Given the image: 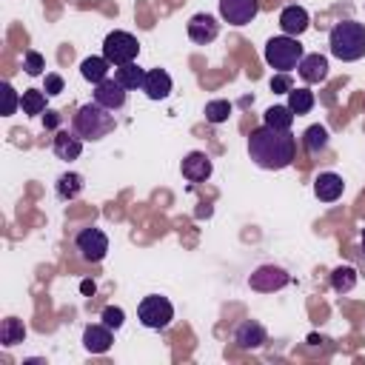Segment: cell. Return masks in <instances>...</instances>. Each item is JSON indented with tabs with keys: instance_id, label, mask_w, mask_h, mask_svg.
<instances>
[{
	"instance_id": "cell-1",
	"label": "cell",
	"mask_w": 365,
	"mask_h": 365,
	"mask_svg": "<svg viewBox=\"0 0 365 365\" xmlns=\"http://www.w3.org/2000/svg\"><path fill=\"white\" fill-rule=\"evenodd\" d=\"M248 154L259 168H268V171L288 168L297 157V137L291 131L259 125L248 134Z\"/></svg>"
},
{
	"instance_id": "cell-2",
	"label": "cell",
	"mask_w": 365,
	"mask_h": 365,
	"mask_svg": "<svg viewBox=\"0 0 365 365\" xmlns=\"http://www.w3.org/2000/svg\"><path fill=\"white\" fill-rule=\"evenodd\" d=\"M328 46H331V54L336 60H345V63L365 57V26L356 20L336 23L328 34Z\"/></svg>"
},
{
	"instance_id": "cell-3",
	"label": "cell",
	"mask_w": 365,
	"mask_h": 365,
	"mask_svg": "<svg viewBox=\"0 0 365 365\" xmlns=\"http://www.w3.org/2000/svg\"><path fill=\"white\" fill-rule=\"evenodd\" d=\"M114 114L108 108H103L100 103H86L77 108L74 114V131L83 137V140H103L106 134L114 131Z\"/></svg>"
},
{
	"instance_id": "cell-4",
	"label": "cell",
	"mask_w": 365,
	"mask_h": 365,
	"mask_svg": "<svg viewBox=\"0 0 365 365\" xmlns=\"http://www.w3.org/2000/svg\"><path fill=\"white\" fill-rule=\"evenodd\" d=\"M305 57L302 46L297 37H288V34H279V37H271L265 43V63L277 71H291L299 66V60Z\"/></svg>"
},
{
	"instance_id": "cell-5",
	"label": "cell",
	"mask_w": 365,
	"mask_h": 365,
	"mask_svg": "<svg viewBox=\"0 0 365 365\" xmlns=\"http://www.w3.org/2000/svg\"><path fill=\"white\" fill-rule=\"evenodd\" d=\"M137 54H140V43H137L134 34H128V31H111V34H106V40H103V57L111 66L134 63Z\"/></svg>"
},
{
	"instance_id": "cell-6",
	"label": "cell",
	"mask_w": 365,
	"mask_h": 365,
	"mask_svg": "<svg viewBox=\"0 0 365 365\" xmlns=\"http://www.w3.org/2000/svg\"><path fill=\"white\" fill-rule=\"evenodd\" d=\"M137 317H140V322H143L145 328L163 331V328H168V322L174 319V305H171L165 297H160V294H148V297H143V302L137 305Z\"/></svg>"
},
{
	"instance_id": "cell-7",
	"label": "cell",
	"mask_w": 365,
	"mask_h": 365,
	"mask_svg": "<svg viewBox=\"0 0 365 365\" xmlns=\"http://www.w3.org/2000/svg\"><path fill=\"white\" fill-rule=\"evenodd\" d=\"M74 245L80 251V257L86 262H100L108 251V237L100 231V228H83L77 237H74Z\"/></svg>"
},
{
	"instance_id": "cell-8",
	"label": "cell",
	"mask_w": 365,
	"mask_h": 365,
	"mask_svg": "<svg viewBox=\"0 0 365 365\" xmlns=\"http://www.w3.org/2000/svg\"><path fill=\"white\" fill-rule=\"evenodd\" d=\"M288 282H291V277H288V271L279 268V265H259V268L248 277V285H251L254 291H262V294H274V291L285 288Z\"/></svg>"
},
{
	"instance_id": "cell-9",
	"label": "cell",
	"mask_w": 365,
	"mask_h": 365,
	"mask_svg": "<svg viewBox=\"0 0 365 365\" xmlns=\"http://www.w3.org/2000/svg\"><path fill=\"white\" fill-rule=\"evenodd\" d=\"M259 0H220V17L231 26H245L257 17Z\"/></svg>"
},
{
	"instance_id": "cell-10",
	"label": "cell",
	"mask_w": 365,
	"mask_h": 365,
	"mask_svg": "<svg viewBox=\"0 0 365 365\" xmlns=\"http://www.w3.org/2000/svg\"><path fill=\"white\" fill-rule=\"evenodd\" d=\"M94 103H100L108 111H120L125 106V88L114 77H106L103 83L94 86Z\"/></svg>"
},
{
	"instance_id": "cell-11",
	"label": "cell",
	"mask_w": 365,
	"mask_h": 365,
	"mask_svg": "<svg viewBox=\"0 0 365 365\" xmlns=\"http://www.w3.org/2000/svg\"><path fill=\"white\" fill-rule=\"evenodd\" d=\"M265 339H268V334H265V328H262L257 319H245V322H240L237 331H234V342H237V348H242V351H257V348L265 345Z\"/></svg>"
},
{
	"instance_id": "cell-12",
	"label": "cell",
	"mask_w": 365,
	"mask_h": 365,
	"mask_svg": "<svg viewBox=\"0 0 365 365\" xmlns=\"http://www.w3.org/2000/svg\"><path fill=\"white\" fill-rule=\"evenodd\" d=\"M182 177L188 180V182H205L208 177H211V160H208V154H202V151H191V154H185L182 157Z\"/></svg>"
},
{
	"instance_id": "cell-13",
	"label": "cell",
	"mask_w": 365,
	"mask_h": 365,
	"mask_svg": "<svg viewBox=\"0 0 365 365\" xmlns=\"http://www.w3.org/2000/svg\"><path fill=\"white\" fill-rule=\"evenodd\" d=\"M220 34V23L211 17V14H194L188 20V37L200 46H208L211 40H217Z\"/></svg>"
},
{
	"instance_id": "cell-14",
	"label": "cell",
	"mask_w": 365,
	"mask_h": 365,
	"mask_svg": "<svg viewBox=\"0 0 365 365\" xmlns=\"http://www.w3.org/2000/svg\"><path fill=\"white\" fill-rule=\"evenodd\" d=\"M308 26H311V17H308V11H305L302 6H285V9H282V14H279V29H282V34L299 37Z\"/></svg>"
},
{
	"instance_id": "cell-15",
	"label": "cell",
	"mask_w": 365,
	"mask_h": 365,
	"mask_svg": "<svg viewBox=\"0 0 365 365\" xmlns=\"http://www.w3.org/2000/svg\"><path fill=\"white\" fill-rule=\"evenodd\" d=\"M342 191H345V182H342V177L334 174V171H322V174L314 180V194H317V200H322V202L339 200Z\"/></svg>"
},
{
	"instance_id": "cell-16",
	"label": "cell",
	"mask_w": 365,
	"mask_h": 365,
	"mask_svg": "<svg viewBox=\"0 0 365 365\" xmlns=\"http://www.w3.org/2000/svg\"><path fill=\"white\" fill-rule=\"evenodd\" d=\"M143 91H145L148 100H165V97L171 94V74L163 71V68H151V71H145Z\"/></svg>"
},
{
	"instance_id": "cell-17",
	"label": "cell",
	"mask_w": 365,
	"mask_h": 365,
	"mask_svg": "<svg viewBox=\"0 0 365 365\" xmlns=\"http://www.w3.org/2000/svg\"><path fill=\"white\" fill-rule=\"evenodd\" d=\"M111 342H114V336H111V328L106 322L103 325H88L83 331V348L88 354H106L111 348Z\"/></svg>"
},
{
	"instance_id": "cell-18",
	"label": "cell",
	"mask_w": 365,
	"mask_h": 365,
	"mask_svg": "<svg viewBox=\"0 0 365 365\" xmlns=\"http://www.w3.org/2000/svg\"><path fill=\"white\" fill-rule=\"evenodd\" d=\"M297 71H299V77H302L305 83H322V80L328 77V60H325L322 54H305V57L299 60Z\"/></svg>"
},
{
	"instance_id": "cell-19",
	"label": "cell",
	"mask_w": 365,
	"mask_h": 365,
	"mask_svg": "<svg viewBox=\"0 0 365 365\" xmlns=\"http://www.w3.org/2000/svg\"><path fill=\"white\" fill-rule=\"evenodd\" d=\"M83 151V137L77 131H57L54 134V154L60 160H77Z\"/></svg>"
},
{
	"instance_id": "cell-20",
	"label": "cell",
	"mask_w": 365,
	"mask_h": 365,
	"mask_svg": "<svg viewBox=\"0 0 365 365\" xmlns=\"http://www.w3.org/2000/svg\"><path fill=\"white\" fill-rule=\"evenodd\" d=\"M114 80L125 88V91H134V88H143V80H145V71L137 66V63H125V66H117L114 71Z\"/></svg>"
},
{
	"instance_id": "cell-21",
	"label": "cell",
	"mask_w": 365,
	"mask_h": 365,
	"mask_svg": "<svg viewBox=\"0 0 365 365\" xmlns=\"http://www.w3.org/2000/svg\"><path fill=\"white\" fill-rule=\"evenodd\" d=\"M108 66H111V63H108L103 54H100V57H86V60L80 63V74H83L88 83L97 86V83H103V80L108 77Z\"/></svg>"
},
{
	"instance_id": "cell-22",
	"label": "cell",
	"mask_w": 365,
	"mask_h": 365,
	"mask_svg": "<svg viewBox=\"0 0 365 365\" xmlns=\"http://www.w3.org/2000/svg\"><path fill=\"white\" fill-rule=\"evenodd\" d=\"M23 339H26V325H23V319L6 317V319L0 322V342H3L6 348H11V345H20Z\"/></svg>"
},
{
	"instance_id": "cell-23",
	"label": "cell",
	"mask_w": 365,
	"mask_h": 365,
	"mask_svg": "<svg viewBox=\"0 0 365 365\" xmlns=\"http://www.w3.org/2000/svg\"><path fill=\"white\" fill-rule=\"evenodd\" d=\"M356 268L354 265H336L334 271H331V288L336 291V294H348V291H354V285H356Z\"/></svg>"
},
{
	"instance_id": "cell-24",
	"label": "cell",
	"mask_w": 365,
	"mask_h": 365,
	"mask_svg": "<svg viewBox=\"0 0 365 365\" xmlns=\"http://www.w3.org/2000/svg\"><path fill=\"white\" fill-rule=\"evenodd\" d=\"M83 177L80 174H74V171H66V174H60V180H57V185H54V191H57V197L60 200H74L80 191H83Z\"/></svg>"
},
{
	"instance_id": "cell-25",
	"label": "cell",
	"mask_w": 365,
	"mask_h": 365,
	"mask_svg": "<svg viewBox=\"0 0 365 365\" xmlns=\"http://www.w3.org/2000/svg\"><path fill=\"white\" fill-rule=\"evenodd\" d=\"M265 125L271 128H279V131H291V123H294V111L288 106H271L265 108Z\"/></svg>"
},
{
	"instance_id": "cell-26",
	"label": "cell",
	"mask_w": 365,
	"mask_h": 365,
	"mask_svg": "<svg viewBox=\"0 0 365 365\" xmlns=\"http://www.w3.org/2000/svg\"><path fill=\"white\" fill-rule=\"evenodd\" d=\"M302 143H305V151H308V154L325 151V148H328V128H325V125H311V128H305Z\"/></svg>"
},
{
	"instance_id": "cell-27",
	"label": "cell",
	"mask_w": 365,
	"mask_h": 365,
	"mask_svg": "<svg viewBox=\"0 0 365 365\" xmlns=\"http://www.w3.org/2000/svg\"><path fill=\"white\" fill-rule=\"evenodd\" d=\"M288 108L294 114H308L314 108V91H308V88H291L288 91Z\"/></svg>"
},
{
	"instance_id": "cell-28",
	"label": "cell",
	"mask_w": 365,
	"mask_h": 365,
	"mask_svg": "<svg viewBox=\"0 0 365 365\" xmlns=\"http://www.w3.org/2000/svg\"><path fill=\"white\" fill-rule=\"evenodd\" d=\"M20 108H23V114H43L46 111V94L37 88H26L20 97Z\"/></svg>"
},
{
	"instance_id": "cell-29",
	"label": "cell",
	"mask_w": 365,
	"mask_h": 365,
	"mask_svg": "<svg viewBox=\"0 0 365 365\" xmlns=\"http://www.w3.org/2000/svg\"><path fill=\"white\" fill-rule=\"evenodd\" d=\"M228 117H231V103H228V100H211V103L205 106V120H208V123L220 125V123H225Z\"/></svg>"
},
{
	"instance_id": "cell-30",
	"label": "cell",
	"mask_w": 365,
	"mask_h": 365,
	"mask_svg": "<svg viewBox=\"0 0 365 365\" xmlns=\"http://www.w3.org/2000/svg\"><path fill=\"white\" fill-rule=\"evenodd\" d=\"M100 319H103L111 331H117V328H123L125 314H123V308H117V305H106V308H103V314H100Z\"/></svg>"
},
{
	"instance_id": "cell-31",
	"label": "cell",
	"mask_w": 365,
	"mask_h": 365,
	"mask_svg": "<svg viewBox=\"0 0 365 365\" xmlns=\"http://www.w3.org/2000/svg\"><path fill=\"white\" fill-rule=\"evenodd\" d=\"M23 68H26V74H31V77L43 74V68H46V60H43V54H40V51H26Z\"/></svg>"
},
{
	"instance_id": "cell-32",
	"label": "cell",
	"mask_w": 365,
	"mask_h": 365,
	"mask_svg": "<svg viewBox=\"0 0 365 365\" xmlns=\"http://www.w3.org/2000/svg\"><path fill=\"white\" fill-rule=\"evenodd\" d=\"M3 100H6L3 114H6V117H9V114H14V108L20 106V97H17V91L11 88V83H3Z\"/></svg>"
},
{
	"instance_id": "cell-33",
	"label": "cell",
	"mask_w": 365,
	"mask_h": 365,
	"mask_svg": "<svg viewBox=\"0 0 365 365\" xmlns=\"http://www.w3.org/2000/svg\"><path fill=\"white\" fill-rule=\"evenodd\" d=\"M291 88H294V83H291L288 71H279L277 77H271V91H274V94H288Z\"/></svg>"
},
{
	"instance_id": "cell-34",
	"label": "cell",
	"mask_w": 365,
	"mask_h": 365,
	"mask_svg": "<svg viewBox=\"0 0 365 365\" xmlns=\"http://www.w3.org/2000/svg\"><path fill=\"white\" fill-rule=\"evenodd\" d=\"M48 97H57L63 91V77L60 74H46V88H43Z\"/></svg>"
},
{
	"instance_id": "cell-35",
	"label": "cell",
	"mask_w": 365,
	"mask_h": 365,
	"mask_svg": "<svg viewBox=\"0 0 365 365\" xmlns=\"http://www.w3.org/2000/svg\"><path fill=\"white\" fill-rule=\"evenodd\" d=\"M57 123H60L57 111H46V114H43V125H46V128H57Z\"/></svg>"
},
{
	"instance_id": "cell-36",
	"label": "cell",
	"mask_w": 365,
	"mask_h": 365,
	"mask_svg": "<svg viewBox=\"0 0 365 365\" xmlns=\"http://www.w3.org/2000/svg\"><path fill=\"white\" fill-rule=\"evenodd\" d=\"M80 291L88 297V294H94V291H97V285H94L91 279H83V282H80Z\"/></svg>"
},
{
	"instance_id": "cell-37",
	"label": "cell",
	"mask_w": 365,
	"mask_h": 365,
	"mask_svg": "<svg viewBox=\"0 0 365 365\" xmlns=\"http://www.w3.org/2000/svg\"><path fill=\"white\" fill-rule=\"evenodd\" d=\"M362 254H365V231H362Z\"/></svg>"
}]
</instances>
